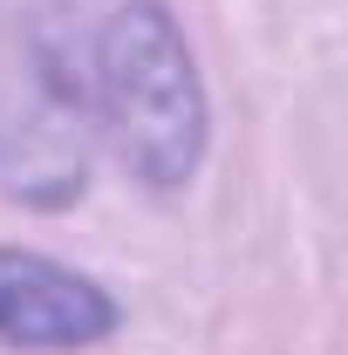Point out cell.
<instances>
[{"instance_id": "6da1fadb", "label": "cell", "mask_w": 348, "mask_h": 355, "mask_svg": "<svg viewBox=\"0 0 348 355\" xmlns=\"http://www.w3.org/2000/svg\"><path fill=\"white\" fill-rule=\"evenodd\" d=\"M89 110L110 130L137 184L150 191L191 184L205 157V89H198L177 21L157 0H123L103 21L96 69H89Z\"/></svg>"}, {"instance_id": "7a4b0ae2", "label": "cell", "mask_w": 348, "mask_h": 355, "mask_svg": "<svg viewBox=\"0 0 348 355\" xmlns=\"http://www.w3.org/2000/svg\"><path fill=\"white\" fill-rule=\"evenodd\" d=\"M89 83L55 0H0V184L28 205H69L89 184Z\"/></svg>"}, {"instance_id": "3957f363", "label": "cell", "mask_w": 348, "mask_h": 355, "mask_svg": "<svg viewBox=\"0 0 348 355\" xmlns=\"http://www.w3.org/2000/svg\"><path fill=\"white\" fill-rule=\"evenodd\" d=\"M116 328V301L48 253L0 246V349H89Z\"/></svg>"}]
</instances>
